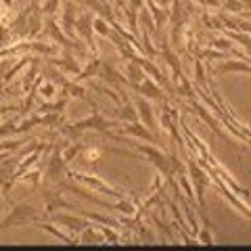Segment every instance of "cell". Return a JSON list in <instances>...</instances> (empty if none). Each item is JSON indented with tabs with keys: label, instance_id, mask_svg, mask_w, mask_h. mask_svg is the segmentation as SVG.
Segmentation results:
<instances>
[{
	"label": "cell",
	"instance_id": "6da1fadb",
	"mask_svg": "<svg viewBox=\"0 0 251 251\" xmlns=\"http://www.w3.org/2000/svg\"><path fill=\"white\" fill-rule=\"evenodd\" d=\"M113 126H117V122L107 120V117L100 111H94L90 117H86V120H80L75 124L65 126L63 132H65L67 136H77V134H82V132H86V130H97V132H103V134H107L109 128H113Z\"/></svg>",
	"mask_w": 251,
	"mask_h": 251
},
{
	"label": "cell",
	"instance_id": "7a4b0ae2",
	"mask_svg": "<svg viewBox=\"0 0 251 251\" xmlns=\"http://www.w3.org/2000/svg\"><path fill=\"white\" fill-rule=\"evenodd\" d=\"M38 214H40V209L31 205V203H17L9 211V216L0 220V232H4L6 228H13V226H23L27 222H34Z\"/></svg>",
	"mask_w": 251,
	"mask_h": 251
},
{
	"label": "cell",
	"instance_id": "3957f363",
	"mask_svg": "<svg viewBox=\"0 0 251 251\" xmlns=\"http://www.w3.org/2000/svg\"><path fill=\"white\" fill-rule=\"evenodd\" d=\"M188 174H191V180H193L195 197H197L199 207L203 209V205H205V188L209 184V172L203 170L197 161L188 159Z\"/></svg>",
	"mask_w": 251,
	"mask_h": 251
},
{
	"label": "cell",
	"instance_id": "277c9868",
	"mask_svg": "<svg viewBox=\"0 0 251 251\" xmlns=\"http://www.w3.org/2000/svg\"><path fill=\"white\" fill-rule=\"evenodd\" d=\"M74 180H80V182H84V184H88V186H92L94 191H99L100 195H107V197H115V199H124L126 195H124V191H120V188H113V186H109L105 180H100V178H97V176H88V174H69Z\"/></svg>",
	"mask_w": 251,
	"mask_h": 251
},
{
	"label": "cell",
	"instance_id": "5b68a950",
	"mask_svg": "<svg viewBox=\"0 0 251 251\" xmlns=\"http://www.w3.org/2000/svg\"><path fill=\"white\" fill-rule=\"evenodd\" d=\"M63 174H65V161H63V155H61V149L57 147L54 153L50 155L49 163H46V170H44V176L49 182L59 184L63 180Z\"/></svg>",
	"mask_w": 251,
	"mask_h": 251
},
{
	"label": "cell",
	"instance_id": "8992f818",
	"mask_svg": "<svg viewBox=\"0 0 251 251\" xmlns=\"http://www.w3.org/2000/svg\"><path fill=\"white\" fill-rule=\"evenodd\" d=\"M50 216L57 224L65 226V228H69L72 232H82L86 226H90L88 218H84V216H67V214H50Z\"/></svg>",
	"mask_w": 251,
	"mask_h": 251
},
{
	"label": "cell",
	"instance_id": "52a82bcc",
	"mask_svg": "<svg viewBox=\"0 0 251 251\" xmlns=\"http://www.w3.org/2000/svg\"><path fill=\"white\" fill-rule=\"evenodd\" d=\"M132 90H136V92H140L143 97H149V99H153V100H166V97H163V92H161V88L157 86V82L155 80H149V77H145L140 84H128Z\"/></svg>",
	"mask_w": 251,
	"mask_h": 251
},
{
	"label": "cell",
	"instance_id": "ba28073f",
	"mask_svg": "<svg viewBox=\"0 0 251 251\" xmlns=\"http://www.w3.org/2000/svg\"><path fill=\"white\" fill-rule=\"evenodd\" d=\"M92 31H94L92 29V17H90V15H82V17L75 21V36L84 38V42L88 46H92V50L97 52V44H94Z\"/></svg>",
	"mask_w": 251,
	"mask_h": 251
},
{
	"label": "cell",
	"instance_id": "9c48e42d",
	"mask_svg": "<svg viewBox=\"0 0 251 251\" xmlns=\"http://www.w3.org/2000/svg\"><path fill=\"white\" fill-rule=\"evenodd\" d=\"M134 103H136V113H138V120L143 122L147 128H151V132L155 130V115H153V109L151 105L145 100V97H136L134 99Z\"/></svg>",
	"mask_w": 251,
	"mask_h": 251
},
{
	"label": "cell",
	"instance_id": "30bf717a",
	"mask_svg": "<svg viewBox=\"0 0 251 251\" xmlns=\"http://www.w3.org/2000/svg\"><path fill=\"white\" fill-rule=\"evenodd\" d=\"M122 132H124V134H128V136L145 138L147 143H155V134L151 130H147L143 124H138V122H130V126H124Z\"/></svg>",
	"mask_w": 251,
	"mask_h": 251
},
{
	"label": "cell",
	"instance_id": "8fae6325",
	"mask_svg": "<svg viewBox=\"0 0 251 251\" xmlns=\"http://www.w3.org/2000/svg\"><path fill=\"white\" fill-rule=\"evenodd\" d=\"M49 63H50V65H54V67H59L61 72H67V74H75L77 75V74L82 72V67L77 65V61L69 52L63 59H49Z\"/></svg>",
	"mask_w": 251,
	"mask_h": 251
},
{
	"label": "cell",
	"instance_id": "7c38bea8",
	"mask_svg": "<svg viewBox=\"0 0 251 251\" xmlns=\"http://www.w3.org/2000/svg\"><path fill=\"white\" fill-rule=\"evenodd\" d=\"M237 72L251 74V65H247L245 59H243V61H226L216 67V74H237Z\"/></svg>",
	"mask_w": 251,
	"mask_h": 251
},
{
	"label": "cell",
	"instance_id": "4fadbf2b",
	"mask_svg": "<svg viewBox=\"0 0 251 251\" xmlns=\"http://www.w3.org/2000/svg\"><path fill=\"white\" fill-rule=\"evenodd\" d=\"M126 74H128V84H140L147 77L143 65L138 61H128L126 65Z\"/></svg>",
	"mask_w": 251,
	"mask_h": 251
},
{
	"label": "cell",
	"instance_id": "5bb4252c",
	"mask_svg": "<svg viewBox=\"0 0 251 251\" xmlns=\"http://www.w3.org/2000/svg\"><path fill=\"white\" fill-rule=\"evenodd\" d=\"M31 59H34V57H21L17 63H13V65H11V69H9V72H6V75H4V77H0V90H2L4 86L9 84V82L13 80V77L17 75L19 72H21L23 67H25V65H29V63H31Z\"/></svg>",
	"mask_w": 251,
	"mask_h": 251
},
{
	"label": "cell",
	"instance_id": "9a60e30c",
	"mask_svg": "<svg viewBox=\"0 0 251 251\" xmlns=\"http://www.w3.org/2000/svg\"><path fill=\"white\" fill-rule=\"evenodd\" d=\"M77 243H94V245H103L105 243V234L100 230H94L92 226H86V228L80 232V239Z\"/></svg>",
	"mask_w": 251,
	"mask_h": 251
},
{
	"label": "cell",
	"instance_id": "2e32d148",
	"mask_svg": "<svg viewBox=\"0 0 251 251\" xmlns=\"http://www.w3.org/2000/svg\"><path fill=\"white\" fill-rule=\"evenodd\" d=\"M29 52H40L44 57H52L57 54L59 49L54 44H46V42H38V40H29Z\"/></svg>",
	"mask_w": 251,
	"mask_h": 251
},
{
	"label": "cell",
	"instance_id": "e0dca14e",
	"mask_svg": "<svg viewBox=\"0 0 251 251\" xmlns=\"http://www.w3.org/2000/svg\"><path fill=\"white\" fill-rule=\"evenodd\" d=\"M63 92L67 94V97H77V99H84V100H88V103L94 107L92 100L86 97V90H84V86H80L77 82H67L65 86H63Z\"/></svg>",
	"mask_w": 251,
	"mask_h": 251
},
{
	"label": "cell",
	"instance_id": "ac0fdd59",
	"mask_svg": "<svg viewBox=\"0 0 251 251\" xmlns=\"http://www.w3.org/2000/svg\"><path fill=\"white\" fill-rule=\"evenodd\" d=\"M100 63H103V61H100L99 57H94V59L88 63V67L82 69V72L75 75V82H82V80H88V77L97 75V74H99V69H100Z\"/></svg>",
	"mask_w": 251,
	"mask_h": 251
},
{
	"label": "cell",
	"instance_id": "d6986e66",
	"mask_svg": "<svg viewBox=\"0 0 251 251\" xmlns=\"http://www.w3.org/2000/svg\"><path fill=\"white\" fill-rule=\"evenodd\" d=\"M38 228H42V230H46V232H50L52 237H57V239H61L63 243H67V245H75V239L74 237H69V234H63L61 230H57V228H52V226L49 224V222H38Z\"/></svg>",
	"mask_w": 251,
	"mask_h": 251
},
{
	"label": "cell",
	"instance_id": "ffe728a7",
	"mask_svg": "<svg viewBox=\"0 0 251 251\" xmlns=\"http://www.w3.org/2000/svg\"><path fill=\"white\" fill-rule=\"evenodd\" d=\"M209 228H211V222L203 218V228L197 232V241L201 243V245H214V237H211Z\"/></svg>",
	"mask_w": 251,
	"mask_h": 251
},
{
	"label": "cell",
	"instance_id": "44dd1931",
	"mask_svg": "<svg viewBox=\"0 0 251 251\" xmlns=\"http://www.w3.org/2000/svg\"><path fill=\"white\" fill-rule=\"evenodd\" d=\"M111 209L122 211V214H126V216H134V211H136L134 203H132V201H126V197H124V199H117L115 203H111Z\"/></svg>",
	"mask_w": 251,
	"mask_h": 251
},
{
	"label": "cell",
	"instance_id": "7402d4cb",
	"mask_svg": "<svg viewBox=\"0 0 251 251\" xmlns=\"http://www.w3.org/2000/svg\"><path fill=\"white\" fill-rule=\"evenodd\" d=\"M92 29L99 31V34L105 36V38H109V36L113 34V29L107 25V19H103V17H94V19H92Z\"/></svg>",
	"mask_w": 251,
	"mask_h": 251
},
{
	"label": "cell",
	"instance_id": "603a6c76",
	"mask_svg": "<svg viewBox=\"0 0 251 251\" xmlns=\"http://www.w3.org/2000/svg\"><path fill=\"white\" fill-rule=\"evenodd\" d=\"M80 151H84V145H80V143H75V145H67V149L61 153V155H63V161H65V163L74 161Z\"/></svg>",
	"mask_w": 251,
	"mask_h": 251
},
{
	"label": "cell",
	"instance_id": "cb8c5ba5",
	"mask_svg": "<svg viewBox=\"0 0 251 251\" xmlns=\"http://www.w3.org/2000/svg\"><path fill=\"white\" fill-rule=\"evenodd\" d=\"M140 23H143V29L145 31H155V27H157V23H155V19L151 17V13H149V9H143L140 11Z\"/></svg>",
	"mask_w": 251,
	"mask_h": 251
},
{
	"label": "cell",
	"instance_id": "d4e9b609",
	"mask_svg": "<svg viewBox=\"0 0 251 251\" xmlns=\"http://www.w3.org/2000/svg\"><path fill=\"white\" fill-rule=\"evenodd\" d=\"M149 6H151V13H153V19L157 23V27L166 25V19H168L166 11H159V6H157V2H153V0H149Z\"/></svg>",
	"mask_w": 251,
	"mask_h": 251
},
{
	"label": "cell",
	"instance_id": "484cf974",
	"mask_svg": "<svg viewBox=\"0 0 251 251\" xmlns=\"http://www.w3.org/2000/svg\"><path fill=\"white\" fill-rule=\"evenodd\" d=\"M23 145V140H4V143H0V153H4V155H9L13 151H17V149H21Z\"/></svg>",
	"mask_w": 251,
	"mask_h": 251
},
{
	"label": "cell",
	"instance_id": "4316f807",
	"mask_svg": "<svg viewBox=\"0 0 251 251\" xmlns=\"http://www.w3.org/2000/svg\"><path fill=\"white\" fill-rule=\"evenodd\" d=\"M13 134H19L17 132V124L15 122H4V124H0V140L2 138H9Z\"/></svg>",
	"mask_w": 251,
	"mask_h": 251
},
{
	"label": "cell",
	"instance_id": "83f0119b",
	"mask_svg": "<svg viewBox=\"0 0 251 251\" xmlns=\"http://www.w3.org/2000/svg\"><path fill=\"white\" fill-rule=\"evenodd\" d=\"M222 6L230 13H241L243 9H245V2H241V0H224Z\"/></svg>",
	"mask_w": 251,
	"mask_h": 251
},
{
	"label": "cell",
	"instance_id": "f1b7e54d",
	"mask_svg": "<svg viewBox=\"0 0 251 251\" xmlns=\"http://www.w3.org/2000/svg\"><path fill=\"white\" fill-rule=\"evenodd\" d=\"M100 149H84V155H82V159L84 161H90V163H94V161H99L100 159Z\"/></svg>",
	"mask_w": 251,
	"mask_h": 251
},
{
	"label": "cell",
	"instance_id": "f546056e",
	"mask_svg": "<svg viewBox=\"0 0 251 251\" xmlns=\"http://www.w3.org/2000/svg\"><path fill=\"white\" fill-rule=\"evenodd\" d=\"M54 92H57V84L54 82H42V88H40V94L44 99H52L54 97Z\"/></svg>",
	"mask_w": 251,
	"mask_h": 251
},
{
	"label": "cell",
	"instance_id": "4dcf8cb0",
	"mask_svg": "<svg viewBox=\"0 0 251 251\" xmlns=\"http://www.w3.org/2000/svg\"><path fill=\"white\" fill-rule=\"evenodd\" d=\"M59 4H61V0H46L44 6H42V15H46V17H49V15H54Z\"/></svg>",
	"mask_w": 251,
	"mask_h": 251
},
{
	"label": "cell",
	"instance_id": "1f68e13d",
	"mask_svg": "<svg viewBox=\"0 0 251 251\" xmlns=\"http://www.w3.org/2000/svg\"><path fill=\"white\" fill-rule=\"evenodd\" d=\"M100 232L105 234V241H109L111 245H117V243H120V234H117L115 230H111V228H107V226H103V228H100Z\"/></svg>",
	"mask_w": 251,
	"mask_h": 251
},
{
	"label": "cell",
	"instance_id": "d6a6232c",
	"mask_svg": "<svg viewBox=\"0 0 251 251\" xmlns=\"http://www.w3.org/2000/svg\"><path fill=\"white\" fill-rule=\"evenodd\" d=\"M19 180H29L31 184H38V180H40V170H34V172H25Z\"/></svg>",
	"mask_w": 251,
	"mask_h": 251
},
{
	"label": "cell",
	"instance_id": "836d02e7",
	"mask_svg": "<svg viewBox=\"0 0 251 251\" xmlns=\"http://www.w3.org/2000/svg\"><path fill=\"white\" fill-rule=\"evenodd\" d=\"M211 46H216V49H220V50H232V44L228 42V40H224V38H218V40H214L211 42Z\"/></svg>",
	"mask_w": 251,
	"mask_h": 251
},
{
	"label": "cell",
	"instance_id": "e575fe53",
	"mask_svg": "<svg viewBox=\"0 0 251 251\" xmlns=\"http://www.w3.org/2000/svg\"><path fill=\"white\" fill-rule=\"evenodd\" d=\"M197 2H201L203 6H214V9L222 6V2H220V0H197Z\"/></svg>",
	"mask_w": 251,
	"mask_h": 251
},
{
	"label": "cell",
	"instance_id": "d590c367",
	"mask_svg": "<svg viewBox=\"0 0 251 251\" xmlns=\"http://www.w3.org/2000/svg\"><path fill=\"white\" fill-rule=\"evenodd\" d=\"M130 9H143V0H132V6Z\"/></svg>",
	"mask_w": 251,
	"mask_h": 251
},
{
	"label": "cell",
	"instance_id": "8d00e7d4",
	"mask_svg": "<svg viewBox=\"0 0 251 251\" xmlns=\"http://www.w3.org/2000/svg\"><path fill=\"white\" fill-rule=\"evenodd\" d=\"M0 220H2V191H0Z\"/></svg>",
	"mask_w": 251,
	"mask_h": 251
},
{
	"label": "cell",
	"instance_id": "74e56055",
	"mask_svg": "<svg viewBox=\"0 0 251 251\" xmlns=\"http://www.w3.org/2000/svg\"><path fill=\"white\" fill-rule=\"evenodd\" d=\"M4 17V9H2V6H0V19H2Z\"/></svg>",
	"mask_w": 251,
	"mask_h": 251
},
{
	"label": "cell",
	"instance_id": "f35d334b",
	"mask_svg": "<svg viewBox=\"0 0 251 251\" xmlns=\"http://www.w3.org/2000/svg\"><path fill=\"white\" fill-rule=\"evenodd\" d=\"M241 2H245V4H249V6H251V0H241Z\"/></svg>",
	"mask_w": 251,
	"mask_h": 251
}]
</instances>
